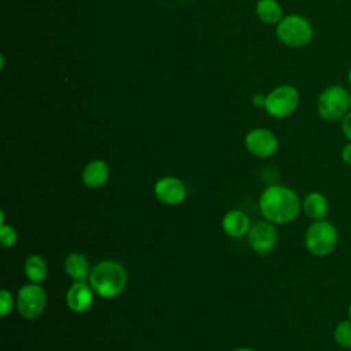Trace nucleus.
<instances>
[{
	"mask_svg": "<svg viewBox=\"0 0 351 351\" xmlns=\"http://www.w3.org/2000/svg\"><path fill=\"white\" fill-rule=\"evenodd\" d=\"M339 243V230L336 225L328 219L313 221L304 233L306 250L317 256L324 258L330 255Z\"/></svg>",
	"mask_w": 351,
	"mask_h": 351,
	"instance_id": "obj_3",
	"label": "nucleus"
},
{
	"mask_svg": "<svg viewBox=\"0 0 351 351\" xmlns=\"http://www.w3.org/2000/svg\"><path fill=\"white\" fill-rule=\"evenodd\" d=\"M350 110H351V93H350Z\"/></svg>",
	"mask_w": 351,
	"mask_h": 351,
	"instance_id": "obj_27",
	"label": "nucleus"
},
{
	"mask_svg": "<svg viewBox=\"0 0 351 351\" xmlns=\"http://www.w3.org/2000/svg\"><path fill=\"white\" fill-rule=\"evenodd\" d=\"M63 269L73 281H88L92 270L86 255L77 251L70 252L64 258Z\"/></svg>",
	"mask_w": 351,
	"mask_h": 351,
	"instance_id": "obj_15",
	"label": "nucleus"
},
{
	"mask_svg": "<svg viewBox=\"0 0 351 351\" xmlns=\"http://www.w3.org/2000/svg\"><path fill=\"white\" fill-rule=\"evenodd\" d=\"M256 15L265 23H278L282 19V8L276 0H259L256 4Z\"/></svg>",
	"mask_w": 351,
	"mask_h": 351,
	"instance_id": "obj_17",
	"label": "nucleus"
},
{
	"mask_svg": "<svg viewBox=\"0 0 351 351\" xmlns=\"http://www.w3.org/2000/svg\"><path fill=\"white\" fill-rule=\"evenodd\" d=\"M277 37L278 40L292 48H299L307 45L314 34L313 26L308 19L302 15H288L277 23Z\"/></svg>",
	"mask_w": 351,
	"mask_h": 351,
	"instance_id": "obj_5",
	"label": "nucleus"
},
{
	"mask_svg": "<svg viewBox=\"0 0 351 351\" xmlns=\"http://www.w3.org/2000/svg\"><path fill=\"white\" fill-rule=\"evenodd\" d=\"M244 141L248 152L262 159L273 156L278 149V140L276 134L271 130L263 128L250 130Z\"/></svg>",
	"mask_w": 351,
	"mask_h": 351,
	"instance_id": "obj_9",
	"label": "nucleus"
},
{
	"mask_svg": "<svg viewBox=\"0 0 351 351\" xmlns=\"http://www.w3.org/2000/svg\"><path fill=\"white\" fill-rule=\"evenodd\" d=\"M333 340L340 348H351V319L340 321L333 330Z\"/></svg>",
	"mask_w": 351,
	"mask_h": 351,
	"instance_id": "obj_18",
	"label": "nucleus"
},
{
	"mask_svg": "<svg viewBox=\"0 0 351 351\" xmlns=\"http://www.w3.org/2000/svg\"><path fill=\"white\" fill-rule=\"evenodd\" d=\"M318 115L326 122L341 121L350 111V93L341 85L325 88L317 99Z\"/></svg>",
	"mask_w": 351,
	"mask_h": 351,
	"instance_id": "obj_4",
	"label": "nucleus"
},
{
	"mask_svg": "<svg viewBox=\"0 0 351 351\" xmlns=\"http://www.w3.org/2000/svg\"><path fill=\"white\" fill-rule=\"evenodd\" d=\"M88 282L97 296L114 299L123 293L128 285V271L121 262L103 259L92 267Z\"/></svg>",
	"mask_w": 351,
	"mask_h": 351,
	"instance_id": "obj_2",
	"label": "nucleus"
},
{
	"mask_svg": "<svg viewBox=\"0 0 351 351\" xmlns=\"http://www.w3.org/2000/svg\"><path fill=\"white\" fill-rule=\"evenodd\" d=\"M299 101H300V96L295 86L280 85L266 96L265 110L273 118L282 119L296 111Z\"/></svg>",
	"mask_w": 351,
	"mask_h": 351,
	"instance_id": "obj_7",
	"label": "nucleus"
},
{
	"mask_svg": "<svg viewBox=\"0 0 351 351\" xmlns=\"http://www.w3.org/2000/svg\"><path fill=\"white\" fill-rule=\"evenodd\" d=\"M18 241V232L12 225L0 226V243L4 248H12Z\"/></svg>",
	"mask_w": 351,
	"mask_h": 351,
	"instance_id": "obj_19",
	"label": "nucleus"
},
{
	"mask_svg": "<svg viewBox=\"0 0 351 351\" xmlns=\"http://www.w3.org/2000/svg\"><path fill=\"white\" fill-rule=\"evenodd\" d=\"M16 310L25 319L38 318L47 306V293L41 284L29 282L22 285L16 293Z\"/></svg>",
	"mask_w": 351,
	"mask_h": 351,
	"instance_id": "obj_6",
	"label": "nucleus"
},
{
	"mask_svg": "<svg viewBox=\"0 0 351 351\" xmlns=\"http://www.w3.org/2000/svg\"><path fill=\"white\" fill-rule=\"evenodd\" d=\"M233 351H254V350L250 348V347H240V348H236V350H233Z\"/></svg>",
	"mask_w": 351,
	"mask_h": 351,
	"instance_id": "obj_24",
	"label": "nucleus"
},
{
	"mask_svg": "<svg viewBox=\"0 0 351 351\" xmlns=\"http://www.w3.org/2000/svg\"><path fill=\"white\" fill-rule=\"evenodd\" d=\"M23 273L29 282L43 284L48 274V266L45 259L38 254H32L25 259Z\"/></svg>",
	"mask_w": 351,
	"mask_h": 351,
	"instance_id": "obj_16",
	"label": "nucleus"
},
{
	"mask_svg": "<svg viewBox=\"0 0 351 351\" xmlns=\"http://www.w3.org/2000/svg\"><path fill=\"white\" fill-rule=\"evenodd\" d=\"M348 318L351 319V302H350V304H348Z\"/></svg>",
	"mask_w": 351,
	"mask_h": 351,
	"instance_id": "obj_25",
	"label": "nucleus"
},
{
	"mask_svg": "<svg viewBox=\"0 0 351 351\" xmlns=\"http://www.w3.org/2000/svg\"><path fill=\"white\" fill-rule=\"evenodd\" d=\"M340 122H341V132H343L344 137L348 141H351V110L343 117V119Z\"/></svg>",
	"mask_w": 351,
	"mask_h": 351,
	"instance_id": "obj_21",
	"label": "nucleus"
},
{
	"mask_svg": "<svg viewBox=\"0 0 351 351\" xmlns=\"http://www.w3.org/2000/svg\"><path fill=\"white\" fill-rule=\"evenodd\" d=\"M340 156H341V160H343L344 163L351 165V141L347 143V144L341 148Z\"/></svg>",
	"mask_w": 351,
	"mask_h": 351,
	"instance_id": "obj_22",
	"label": "nucleus"
},
{
	"mask_svg": "<svg viewBox=\"0 0 351 351\" xmlns=\"http://www.w3.org/2000/svg\"><path fill=\"white\" fill-rule=\"evenodd\" d=\"M302 211L313 221L326 219L329 214V202L324 193L311 191L302 200Z\"/></svg>",
	"mask_w": 351,
	"mask_h": 351,
	"instance_id": "obj_14",
	"label": "nucleus"
},
{
	"mask_svg": "<svg viewBox=\"0 0 351 351\" xmlns=\"http://www.w3.org/2000/svg\"><path fill=\"white\" fill-rule=\"evenodd\" d=\"M247 241L250 248L256 254L271 252L278 241V232L276 225L266 219L255 222L247 234Z\"/></svg>",
	"mask_w": 351,
	"mask_h": 351,
	"instance_id": "obj_8",
	"label": "nucleus"
},
{
	"mask_svg": "<svg viewBox=\"0 0 351 351\" xmlns=\"http://www.w3.org/2000/svg\"><path fill=\"white\" fill-rule=\"evenodd\" d=\"M348 82H350V85H351V69H350V71H348Z\"/></svg>",
	"mask_w": 351,
	"mask_h": 351,
	"instance_id": "obj_26",
	"label": "nucleus"
},
{
	"mask_svg": "<svg viewBox=\"0 0 351 351\" xmlns=\"http://www.w3.org/2000/svg\"><path fill=\"white\" fill-rule=\"evenodd\" d=\"M258 206L263 218L274 225L289 223L302 211V200L298 193L281 184L266 186L259 196Z\"/></svg>",
	"mask_w": 351,
	"mask_h": 351,
	"instance_id": "obj_1",
	"label": "nucleus"
},
{
	"mask_svg": "<svg viewBox=\"0 0 351 351\" xmlns=\"http://www.w3.org/2000/svg\"><path fill=\"white\" fill-rule=\"evenodd\" d=\"M154 195L162 204L178 206L186 197V186L180 178L165 176L155 182Z\"/></svg>",
	"mask_w": 351,
	"mask_h": 351,
	"instance_id": "obj_10",
	"label": "nucleus"
},
{
	"mask_svg": "<svg viewBox=\"0 0 351 351\" xmlns=\"http://www.w3.org/2000/svg\"><path fill=\"white\" fill-rule=\"evenodd\" d=\"M110 178V166L103 159H93L85 165L81 173L82 184L86 188L96 189L103 186Z\"/></svg>",
	"mask_w": 351,
	"mask_h": 351,
	"instance_id": "obj_13",
	"label": "nucleus"
},
{
	"mask_svg": "<svg viewBox=\"0 0 351 351\" xmlns=\"http://www.w3.org/2000/svg\"><path fill=\"white\" fill-rule=\"evenodd\" d=\"M221 225L223 233L232 239H240L247 236L252 226L250 217L244 211L237 208L226 211L222 217Z\"/></svg>",
	"mask_w": 351,
	"mask_h": 351,
	"instance_id": "obj_12",
	"label": "nucleus"
},
{
	"mask_svg": "<svg viewBox=\"0 0 351 351\" xmlns=\"http://www.w3.org/2000/svg\"><path fill=\"white\" fill-rule=\"evenodd\" d=\"M252 103H254L256 107H265L266 96H265L263 93H256V95L252 97Z\"/></svg>",
	"mask_w": 351,
	"mask_h": 351,
	"instance_id": "obj_23",
	"label": "nucleus"
},
{
	"mask_svg": "<svg viewBox=\"0 0 351 351\" xmlns=\"http://www.w3.org/2000/svg\"><path fill=\"white\" fill-rule=\"evenodd\" d=\"M16 304V299H14L12 293L8 289L0 291V315L1 318H5Z\"/></svg>",
	"mask_w": 351,
	"mask_h": 351,
	"instance_id": "obj_20",
	"label": "nucleus"
},
{
	"mask_svg": "<svg viewBox=\"0 0 351 351\" xmlns=\"http://www.w3.org/2000/svg\"><path fill=\"white\" fill-rule=\"evenodd\" d=\"M95 295L88 281H73L66 292V304L73 313L84 314L92 307Z\"/></svg>",
	"mask_w": 351,
	"mask_h": 351,
	"instance_id": "obj_11",
	"label": "nucleus"
}]
</instances>
